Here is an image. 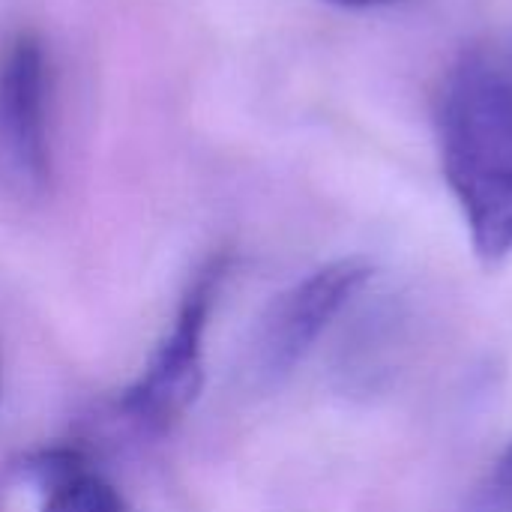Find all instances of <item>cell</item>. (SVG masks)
<instances>
[{
	"instance_id": "52a82bcc",
	"label": "cell",
	"mask_w": 512,
	"mask_h": 512,
	"mask_svg": "<svg viewBox=\"0 0 512 512\" xmlns=\"http://www.w3.org/2000/svg\"><path fill=\"white\" fill-rule=\"evenodd\" d=\"M333 6H345V9H369V6H381V3H390V0H327Z\"/></svg>"
},
{
	"instance_id": "277c9868",
	"label": "cell",
	"mask_w": 512,
	"mask_h": 512,
	"mask_svg": "<svg viewBox=\"0 0 512 512\" xmlns=\"http://www.w3.org/2000/svg\"><path fill=\"white\" fill-rule=\"evenodd\" d=\"M48 57L36 33L21 30L0 57V189L39 201L51 189Z\"/></svg>"
},
{
	"instance_id": "8992f818",
	"label": "cell",
	"mask_w": 512,
	"mask_h": 512,
	"mask_svg": "<svg viewBox=\"0 0 512 512\" xmlns=\"http://www.w3.org/2000/svg\"><path fill=\"white\" fill-rule=\"evenodd\" d=\"M489 501L498 512H512V441L501 453L492 480H489Z\"/></svg>"
},
{
	"instance_id": "5b68a950",
	"label": "cell",
	"mask_w": 512,
	"mask_h": 512,
	"mask_svg": "<svg viewBox=\"0 0 512 512\" xmlns=\"http://www.w3.org/2000/svg\"><path fill=\"white\" fill-rule=\"evenodd\" d=\"M21 471L39 486L45 498L42 512H123L117 489L102 480L78 450H39L24 459Z\"/></svg>"
},
{
	"instance_id": "3957f363",
	"label": "cell",
	"mask_w": 512,
	"mask_h": 512,
	"mask_svg": "<svg viewBox=\"0 0 512 512\" xmlns=\"http://www.w3.org/2000/svg\"><path fill=\"white\" fill-rule=\"evenodd\" d=\"M372 279L366 258H339L282 291L261 315L249 342V372L270 387L285 381L315 348L336 315Z\"/></svg>"
},
{
	"instance_id": "6da1fadb",
	"label": "cell",
	"mask_w": 512,
	"mask_h": 512,
	"mask_svg": "<svg viewBox=\"0 0 512 512\" xmlns=\"http://www.w3.org/2000/svg\"><path fill=\"white\" fill-rule=\"evenodd\" d=\"M438 141L474 252L501 264L512 255V33L453 63L438 105Z\"/></svg>"
},
{
	"instance_id": "7a4b0ae2",
	"label": "cell",
	"mask_w": 512,
	"mask_h": 512,
	"mask_svg": "<svg viewBox=\"0 0 512 512\" xmlns=\"http://www.w3.org/2000/svg\"><path fill=\"white\" fill-rule=\"evenodd\" d=\"M228 273V258H210L189 282L171 330L156 345L144 375L123 390L120 408L144 432H171L204 387V333Z\"/></svg>"
}]
</instances>
